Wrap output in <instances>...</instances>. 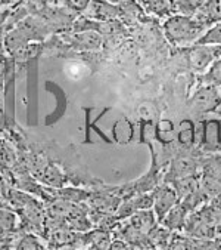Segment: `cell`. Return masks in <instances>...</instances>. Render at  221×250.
<instances>
[{
    "instance_id": "obj_23",
    "label": "cell",
    "mask_w": 221,
    "mask_h": 250,
    "mask_svg": "<svg viewBox=\"0 0 221 250\" xmlns=\"http://www.w3.org/2000/svg\"><path fill=\"white\" fill-rule=\"evenodd\" d=\"M12 2H14V0H0V5H9Z\"/></svg>"
},
{
    "instance_id": "obj_2",
    "label": "cell",
    "mask_w": 221,
    "mask_h": 250,
    "mask_svg": "<svg viewBox=\"0 0 221 250\" xmlns=\"http://www.w3.org/2000/svg\"><path fill=\"white\" fill-rule=\"evenodd\" d=\"M189 107L196 114L217 113L221 107V93L218 87L202 84L189 99Z\"/></svg>"
},
{
    "instance_id": "obj_19",
    "label": "cell",
    "mask_w": 221,
    "mask_h": 250,
    "mask_svg": "<svg viewBox=\"0 0 221 250\" xmlns=\"http://www.w3.org/2000/svg\"><path fill=\"white\" fill-rule=\"evenodd\" d=\"M90 238H92V244L96 250H108L110 247L109 237L105 231H96L90 235Z\"/></svg>"
},
{
    "instance_id": "obj_5",
    "label": "cell",
    "mask_w": 221,
    "mask_h": 250,
    "mask_svg": "<svg viewBox=\"0 0 221 250\" xmlns=\"http://www.w3.org/2000/svg\"><path fill=\"white\" fill-rule=\"evenodd\" d=\"M202 166V162H199L196 157L193 156H180L177 159H174L170 165L168 172L165 173V184H171L177 179L182 178H187V176H193L198 175L199 167Z\"/></svg>"
},
{
    "instance_id": "obj_16",
    "label": "cell",
    "mask_w": 221,
    "mask_h": 250,
    "mask_svg": "<svg viewBox=\"0 0 221 250\" xmlns=\"http://www.w3.org/2000/svg\"><path fill=\"white\" fill-rule=\"evenodd\" d=\"M199 188H201L202 194L205 195L206 202L221 195V181H218L215 178L201 175V187Z\"/></svg>"
},
{
    "instance_id": "obj_8",
    "label": "cell",
    "mask_w": 221,
    "mask_h": 250,
    "mask_svg": "<svg viewBox=\"0 0 221 250\" xmlns=\"http://www.w3.org/2000/svg\"><path fill=\"white\" fill-rule=\"evenodd\" d=\"M130 225L137 229L139 232L149 235L156 227H158V219L153 212V209H146V210H137L134 215L130 216Z\"/></svg>"
},
{
    "instance_id": "obj_3",
    "label": "cell",
    "mask_w": 221,
    "mask_h": 250,
    "mask_svg": "<svg viewBox=\"0 0 221 250\" xmlns=\"http://www.w3.org/2000/svg\"><path fill=\"white\" fill-rule=\"evenodd\" d=\"M220 57H221V46L193 44L189 49L187 62L193 71L203 74L209 68V65Z\"/></svg>"
},
{
    "instance_id": "obj_4",
    "label": "cell",
    "mask_w": 221,
    "mask_h": 250,
    "mask_svg": "<svg viewBox=\"0 0 221 250\" xmlns=\"http://www.w3.org/2000/svg\"><path fill=\"white\" fill-rule=\"evenodd\" d=\"M152 197H153V212L156 215L158 222L161 224V221L167 215L177 203H179V197L174 191V188L171 187V184H162L153 188L152 191Z\"/></svg>"
},
{
    "instance_id": "obj_1",
    "label": "cell",
    "mask_w": 221,
    "mask_h": 250,
    "mask_svg": "<svg viewBox=\"0 0 221 250\" xmlns=\"http://www.w3.org/2000/svg\"><path fill=\"white\" fill-rule=\"evenodd\" d=\"M164 34L173 44H193L208 27L201 24L195 17L173 14L162 24Z\"/></svg>"
},
{
    "instance_id": "obj_10",
    "label": "cell",
    "mask_w": 221,
    "mask_h": 250,
    "mask_svg": "<svg viewBox=\"0 0 221 250\" xmlns=\"http://www.w3.org/2000/svg\"><path fill=\"white\" fill-rule=\"evenodd\" d=\"M187 216L189 215L183 209V206L180 203H177L167 215H165V218L161 221V225L165 227L167 229H170V231H173V232H183Z\"/></svg>"
},
{
    "instance_id": "obj_22",
    "label": "cell",
    "mask_w": 221,
    "mask_h": 250,
    "mask_svg": "<svg viewBox=\"0 0 221 250\" xmlns=\"http://www.w3.org/2000/svg\"><path fill=\"white\" fill-rule=\"evenodd\" d=\"M6 22H8V12L0 9V34H2L3 30L6 28Z\"/></svg>"
},
{
    "instance_id": "obj_24",
    "label": "cell",
    "mask_w": 221,
    "mask_h": 250,
    "mask_svg": "<svg viewBox=\"0 0 221 250\" xmlns=\"http://www.w3.org/2000/svg\"><path fill=\"white\" fill-rule=\"evenodd\" d=\"M218 250H221V247H220V249H218Z\"/></svg>"
},
{
    "instance_id": "obj_14",
    "label": "cell",
    "mask_w": 221,
    "mask_h": 250,
    "mask_svg": "<svg viewBox=\"0 0 221 250\" xmlns=\"http://www.w3.org/2000/svg\"><path fill=\"white\" fill-rule=\"evenodd\" d=\"M201 83L205 86H212V87H220L221 86V57L217 58L209 68L202 74Z\"/></svg>"
},
{
    "instance_id": "obj_17",
    "label": "cell",
    "mask_w": 221,
    "mask_h": 250,
    "mask_svg": "<svg viewBox=\"0 0 221 250\" xmlns=\"http://www.w3.org/2000/svg\"><path fill=\"white\" fill-rule=\"evenodd\" d=\"M206 2V0H179L174 14H182V15H187V17H195L196 12L202 8V5Z\"/></svg>"
},
{
    "instance_id": "obj_12",
    "label": "cell",
    "mask_w": 221,
    "mask_h": 250,
    "mask_svg": "<svg viewBox=\"0 0 221 250\" xmlns=\"http://www.w3.org/2000/svg\"><path fill=\"white\" fill-rule=\"evenodd\" d=\"M145 8L149 14L158 17V18H165L173 15L171 3L170 0H145Z\"/></svg>"
},
{
    "instance_id": "obj_7",
    "label": "cell",
    "mask_w": 221,
    "mask_h": 250,
    "mask_svg": "<svg viewBox=\"0 0 221 250\" xmlns=\"http://www.w3.org/2000/svg\"><path fill=\"white\" fill-rule=\"evenodd\" d=\"M201 146L203 151H220L221 149V125H218L217 122H209L203 125Z\"/></svg>"
},
{
    "instance_id": "obj_20",
    "label": "cell",
    "mask_w": 221,
    "mask_h": 250,
    "mask_svg": "<svg viewBox=\"0 0 221 250\" xmlns=\"http://www.w3.org/2000/svg\"><path fill=\"white\" fill-rule=\"evenodd\" d=\"M92 0H67V5L74 12H86V9L90 6Z\"/></svg>"
},
{
    "instance_id": "obj_18",
    "label": "cell",
    "mask_w": 221,
    "mask_h": 250,
    "mask_svg": "<svg viewBox=\"0 0 221 250\" xmlns=\"http://www.w3.org/2000/svg\"><path fill=\"white\" fill-rule=\"evenodd\" d=\"M202 173L205 176H211L215 178L218 181H221V156H215V157H209L205 162H202Z\"/></svg>"
},
{
    "instance_id": "obj_21",
    "label": "cell",
    "mask_w": 221,
    "mask_h": 250,
    "mask_svg": "<svg viewBox=\"0 0 221 250\" xmlns=\"http://www.w3.org/2000/svg\"><path fill=\"white\" fill-rule=\"evenodd\" d=\"M109 250H133V246H130L129 243H126L123 240H117L114 243H110Z\"/></svg>"
},
{
    "instance_id": "obj_6",
    "label": "cell",
    "mask_w": 221,
    "mask_h": 250,
    "mask_svg": "<svg viewBox=\"0 0 221 250\" xmlns=\"http://www.w3.org/2000/svg\"><path fill=\"white\" fill-rule=\"evenodd\" d=\"M89 18L96 21H114L121 17L118 5H114L108 0H92L90 6L86 9Z\"/></svg>"
},
{
    "instance_id": "obj_15",
    "label": "cell",
    "mask_w": 221,
    "mask_h": 250,
    "mask_svg": "<svg viewBox=\"0 0 221 250\" xmlns=\"http://www.w3.org/2000/svg\"><path fill=\"white\" fill-rule=\"evenodd\" d=\"M193 44H208V46H221V21L209 25L205 33Z\"/></svg>"
},
{
    "instance_id": "obj_11",
    "label": "cell",
    "mask_w": 221,
    "mask_h": 250,
    "mask_svg": "<svg viewBox=\"0 0 221 250\" xmlns=\"http://www.w3.org/2000/svg\"><path fill=\"white\" fill-rule=\"evenodd\" d=\"M171 187L174 188V191H176V194L179 197V202H180V200H183L189 194H192V192L199 189V187H201V175L199 176L193 175V176L177 179V181L171 182Z\"/></svg>"
},
{
    "instance_id": "obj_9",
    "label": "cell",
    "mask_w": 221,
    "mask_h": 250,
    "mask_svg": "<svg viewBox=\"0 0 221 250\" xmlns=\"http://www.w3.org/2000/svg\"><path fill=\"white\" fill-rule=\"evenodd\" d=\"M195 18L205 27L221 21V0H206L196 12Z\"/></svg>"
},
{
    "instance_id": "obj_13",
    "label": "cell",
    "mask_w": 221,
    "mask_h": 250,
    "mask_svg": "<svg viewBox=\"0 0 221 250\" xmlns=\"http://www.w3.org/2000/svg\"><path fill=\"white\" fill-rule=\"evenodd\" d=\"M27 42H28V37L19 28H17V30L11 31L6 36L5 46L8 49V52H11V54L15 55V54H18L19 51H22V49L27 46Z\"/></svg>"
}]
</instances>
